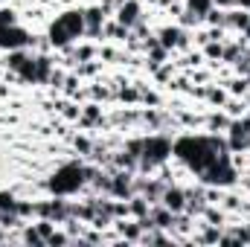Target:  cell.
Here are the masks:
<instances>
[{
  "label": "cell",
  "instance_id": "obj_1",
  "mask_svg": "<svg viewBox=\"0 0 250 247\" xmlns=\"http://www.w3.org/2000/svg\"><path fill=\"white\" fill-rule=\"evenodd\" d=\"M172 148H175L178 157H184L189 166H192L195 172H201V175L218 160V151H221V154L227 151V145H224L221 140H215V137H184V140H178Z\"/></svg>",
  "mask_w": 250,
  "mask_h": 247
},
{
  "label": "cell",
  "instance_id": "obj_2",
  "mask_svg": "<svg viewBox=\"0 0 250 247\" xmlns=\"http://www.w3.org/2000/svg\"><path fill=\"white\" fill-rule=\"evenodd\" d=\"M84 32V12H64L56 18V23L50 26V44L53 47H67L70 41H76Z\"/></svg>",
  "mask_w": 250,
  "mask_h": 247
},
{
  "label": "cell",
  "instance_id": "obj_3",
  "mask_svg": "<svg viewBox=\"0 0 250 247\" xmlns=\"http://www.w3.org/2000/svg\"><path fill=\"white\" fill-rule=\"evenodd\" d=\"M87 184V178H84V169L79 166V163H64L56 169V175L50 178V192H56V195H73V192H79V186Z\"/></svg>",
  "mask_w": 250,
  "mask_h": 247
},
{
  "label": "cell",
  "instance_id": "obj_4",
  "mask_svg": "<svg viewBox=\"0 0 250 247\" xmlns=\"http://www.w3.org/2000/svg\"><path fill=\"white\" fill-rule=\"evenodd\" d=\"M169 154H172V143H169L163 134H151V137L143 140V157H140V166H143V169H151L154 163H163Z\"/></svg>",
  "mask_w": 250,
  "mask_h": 247
},
{
  "label": "cell",
  "instance_id": "obj_5",
  "mask_svg": "<svg viewBox=\"0 0 250 247\" xmlns=\"http://www.w3.org/2000/svg\"><path fill=\"white\" fill-rule=\"evenodd\" d=\"M29 44V35L21 29V26H6V29H0V47L3 50H23Z\"/></svg>",
  "mask_w": 250,
  "mask_h": 247
},
{
  "label": "cell",
  "instance_id": "obj_6",
  "mask_svg": "<svg viewBox=\"0 0 250 247\" xmlns=\"http://www.w3.org/2000/svg\"><path fill=\"white\" fill-rule=\"evenodd\" d=\"M117 21L123 23L125 29H128V26H137V21H140V3H137V0H125V3H120Z\"/></svg>",
  "mask_w": 250,
  "mask_h": 247
},
{
  "label": "cell",
  "instance_id": "obj_7",
  "mask_svg": "<svg viewBox=\"0 0 250 247\" xmlns=\"http://www.w3.org/2000/svg\"><path fill=\"white\" fill-rule=\"evenodd\" d=\"M102 18H105L102 6H93V9L84 12V29H87V35H99L102 32Z\"/></svg>",
  "mask_w": 250,
  "mask_h": 247
},
{
  "label": "cell",
  "instance_id": "obj_8",
  "mask_svg": "<svg viewBox=\"0 0 250 247\" xmlns=\"http://www.w3.org/2000/svg\"><path fill=\"white\" fill-rule=\"evenodd\" d=\"M163 206H169L172 212H181L187 206V192H181V189H163Z\"/></svg>",
  "mask_w": 250,
  "mask_h": 247
},
{
  "label": "cell",
  "instance_id": "obj_9",
  "mask_svg": "<svg viewBox=\"0 0 250 247\" xmlns=\"http://www.w3.org/2000/svg\"><path fill=\"white\" fill-rule=\"evenodd\" d=\"M111 192H114L117 198H128V195H131V175H117V178L111 181Z\"/></svg>",
  "mask_w": 250,
  "mask_h": 247
},
{
  "label": "cell",
  "instance_id": "obj_10",
  "mask_svg": "<svg viewBox=\"0 0 250 247\" xmlns=\"http://www.w3.org/2000/svg\"><path fill=\"white\" fill-rule=\"evenodd\" d=\"M172 209L169 206H163V209H154V215H151V221H154V227H172Z\"/></svg>",
  "mask_w": 250,
  "mask_h": 247
},
{
  "label": "cell",
  "instance_id": "obj_11",
  "mask_svg": "<svg viewBox=\"0 0 250 247\" xmlns=\"http://www.w3.org/2000/svg\"><path fill=\"white\" fill-rule=\"evenodd\" d=\"M26 59H29V53H26V50H9V59H6V64L18 73V70L23 67V62H26Z\"/></svg>",
  "mask_w": 250,
  "mask_h": 247
},
{
  "label": "cell",
  "instance_id": "obj_12",
  "mask_svg": "<svg viewBox=\"0 0 250 247\" xmlns=\"http://www.w3.org/2000/svg\"><path fill=\"white\" fill-rule=\"evenodd\" d=\"M227 26L250 29V15H248V12H233V15H227Z\"/></svg>",
  "mask_w": 250,
  "mask_h": 247
},
{
  "label": "cell",
  "instance_id": "obj_13",
  "mask_svg": "<svg viewBox=\"0 0 250 247\" xmlns=\"http://www.w3.org/2000/svg\"><path fill=\"white\" fill-rule=\"evenodd\" d=\"M15 206H18V198L12 192H0V209L3 212H15Z\"/></svg>",
  "mask_w": 250,
  "mask_h": 247
},
{
  "label": "cell",
  "instance_id": "obj_14",
  "mask_svg": "<svg viewBox=\"0 0 250 247\" xmlns=\"http://www.w3.org/2000/svg\"><path fill=\"white\" fill-rule=\"evenodd\" d=\"M128 209H131V212H134L137 218H146V215H148V206H146V198H134Z\"/></svg>",
  "mask_w": 250,
  "mask_h": 247
},
{
  "label": "cell",
  "instance_id": "obj_15",
  "mask_svg": "<svg viewBox=\"0 0 250 247\" xmlns=\"http://www.w3.org/2000/svg\"><path fill=\"white\" fill-rule=\"evenodd\" d=\"M35 64H38V82H44V79H50V59H44V56H38L35 59Z\"/></svg>",
  "mask_w": 250,
  "mask_h": 247
},
{
  "label": "cell",
  "instance_id": "obj_16",
  "mask_svg": "<svg viewBox=\"0 0 250 247\" xmlns=\"http://www.w3.org/2000/svg\"><path fill=\"white\" fill-rule=\"evenodd\" d=\"M189 9H192V12H198V15L204 18V15L212 9V0H189Z\"/></svg>",
  "mask_w": 250,
  "mask_h": 247
},
{
  "label": "cell",
  "instance_id": "obj_17",
  "mask_svg": "<svg viewBox=\"0 0 250 247\" xmlns=\"http://www.w3.org/2000/svg\"><path fill=\"white\" fill-rule=\"evenodd\" d=\"M23 242H29V245H44V236L38 233V227H29V230L23 233Z\"/></svg>",
  "mask_w": 250,
  "mask_h": 247
},
{
  "label": "cell",
  "instance_id": "obj_18",
  "mask_svg": "<svg viewBox=\"0 0 250 247\" xmlns=\"http://www.w3.org/2000/svg\"><path fill=\"white\" fill-rule=\"evenodd\" d=\"M96 120H99V111H96V105H90V108H87V111H84V117H82V123H96Z\"/></svg>",
  "mask_w": 250,
  "mask_h": 247
},
{
  "label": "cell",
  "instance_id": "obj_19",
  "mask_svg": "<svg viewBox=\"0 0 250 247\" xmlns=\"http://www.w3.org/2000/svg\"><path fill=\"white\" fill-rule=\"evenodd\" d=\"M140 224H128V227H123V233H125V239H140Z\"/></svg>",
  "mask_w": 250,
  "mask_h": 247
},
{
  "label": "cell",
  "instance_id": "obj_20",
  "mask_svg": "<svg viewBox=\"0 0 250 247\" xmlns=\"http://www.w3.org/2000/svg\"><path fill=\"white\" fill-rule=\"evenodd\" d=\"M248 84H250V79H245V82H233V93H248Z\"/></svg>",
  "mask_w": 250,
  "mask_h": 247
},
{
  "label": "cell",
  "instance_id": "obj_21",
  "mask_svg": "<svg viewBox=\"0 0 250 247\" xmlns=\"http://www.w3.org/2000/svg\"><path fill=\"white\" fill-rule=\"evenodd\" d=\"M67 242V236H62V233H53L50 239H47V245H64Z\"/></svg>",
  "mask_w": 250,
  "mask_h": 247
},
{
  "label": "cell",
  "instance_id": "obj_22",
  "mask_svg": "<svg viewBox=\"0 0 250 247\" xmlns=\"http://www.w3.org/2000/svg\"><path fill=\"white\" fill-rule=\"evenodd\" d=\"M207 56H209V59L221 56V44H209V47H207Z\"/></svg>",
  "mask_w": 250,
  "mask_h": 247
},
{
  "label": "cell",
  "instance_id": "obj_23",
  "mask_svg": "<svg viewBox=\"0 0 250 247\" xmlns=\"http://www.w3.org/2000/svg\"><path fill=\"white\" fill-rule=\"evenodd\" d=\"M123 99L134 102V99H137V90H134V87H125V90H123Z\"/></svg>",
  "mask_w": 250,
  "mask_h": 247
},
{
  "label": "cell",
  "instance_id": "obj_24",
  "mask_svg": "<svg viewBox=\"0 0 250 247\" xmlns=\"http://www.w3.org/2000/svg\"><path fill=\"white\" fill-rule=\"evenodd\" d=\"M209 99H212V102H218V105H221V102H224V93H221V90H209Z\"/></svg>",
  "mask_w": 250,
  "mask_h": 247
},
{
  "label": "cell",
  "instance_id": "obj_25",
  "mask_svg": "<svg viewBox=\"0 0 250 247\" xmlns=\"http://www.w3.org/2000/svg\"><path fill=\"white\" fill-rule=\"evenodd\" d=\"M236 56H239V47H230V50H227V53H224V59H227V62H233V59H236Z\"/></svg>",
  "mask_w": 250,
  "mask_h": 247
},
{
  "label": "cell",
  "instance_id": "obj_26",
  "mask_svg": "<svg viewBox=\"0 0 250 247\" xmlns=\"http://www.w3.org/2000/svg\"><path fill=\"white\" fill-rule=\"evenodd\" d=\"M76 148H79V151H90V143H87V140H76Z\"/></svg>",
  "mask_w": 250,
  "mask_h": 247
},
{
  "label": "cell",
  "instance_id": "obj_27",
  "mask_svg": "<svg viewBox=\"0 0 250 247\" xmlns=\"http://www.w3.org/2000/svg\"><path fill=\"white\" fill-rule=\"evenodd\" d=\"M239 70H245V73L250 70V56H245V59H239Z\"/></svg>",
  "mask_w": 250,
  "mask_h": 247
},
{
  "label": "cell",
  "instance_id": "obj_28",
  "mask_svg": "<svg viewBox=\"0 0 250 247\" xmlns=\"http://www.w3.org/2000/svg\"><path fill=\"white\" fill-rule=\"evenodd\" d=\"M212 3H218V6H230V3H236V0H212Z\"/></svg>",
  "mask_w": 250,
  "mask_h": 247
},
{
  "label": "cell",
  "instance_id": "obj_29",
  "mask_svg": "<svg viewBox=\"0 0 250 247\" xmlns=\"http://www.w3.org/2000/svg\"><path fill=\"white\" fill-rule=\"evenodd\" d=\"M239 6H245V9H250V0H236Z\"/></svg>",
  "mask_w": 250,
  "mask_h": 247
},
{
  "label": "cell",
  "instance_id": "obj_30",
  "mask_svg": "<svg viewBox=\"0 0 250 247\" xmlns=\"http://www.w3.org/2000/svg\"><path fill=\"white\" fill-rule=\"evenodd\" d=\"M245 242H250V224L245 227Z\"/></svg>",
  "mask_w": 250,
  "mask_h": 247
},
{
  "label": "cell",
  "instance_id": "obj_31",
  "mask_svg": "<svg viewBox=\"0 0 250 247\" xmlns=\"http://www.w3.org/2000/svg\"><path fill=\"white\" fill-rule=\"evenodd\" d=\"M160 3H163V6H166V3H172V0H160Z\"/></svg>",
  "mask_w": 250,
  "mask_h": 247
}]
</instances>
